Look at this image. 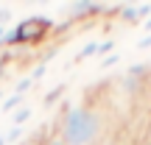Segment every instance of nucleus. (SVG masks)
Masks as SVG:
<instances>
[{
    "label": "nucleus",
    "instance_id": "obj_1",
    "mask_svg": "<svg viewBox=\"0 0 151 145\" xmlns=\"http://www.w3.org/2000/svg\"><path fill=\"white\" fill-rule=\"evenodd\" d=\"M56 131L67 145H106L109 140V117L98 103L78 101L62 109Z\"/></svg>",
    "mask_w": 151,
    "mask_h": 145
},
{
    "label": "nucleus",
    "instance_id": "obj_2",
    "mask_svg": "<svg viewBox=\"0 0 151 145\" xmlns=\"http://www.w3.org/2000/svg\"><path fill=\"white\" fill-rule=\"evenodd\" d=\"M53 31V20H48V17H25V20H20L14 28H9V34H6V48H22V45H37L42 42L48 34Z\"/></svg>",
    "mask_w": 151,
    "mask_h": 145
},
{
    "label": "nucleus",
    "instance_id": "obj_3",
    "mask_svg": "<svg viewBox=\"0 0 151 145\" xmlns=\"http://www.w3.org/2000/svg\"><path fill=\"white\" fill-rule=\"evenodd\" d=\"M118 84H120V89H123L129 98H137L151 84V64H143V61L140 64H129L126 73L118 75Z\"/></svg>",
    "mask_w": 151,
    "mask_h": 145
},
{
    "label": "nucleus",
    "instance_id": "obj_4",
    "mask_svg": "<svg viewBox=\"0 0 151 145\" xmlns=\"http://www.w3.org/2000/svg\"><path fill=\"white\" fill-rule=\"evenodd\" d=\"M109 11H118V6H106V3H98V0H76V3L65 6V14L70 22L87 20V17H98V14H109Z\"/></svg>",
    "mask_w": 151,
    "mask_h": 145
},
{
    "label": "nucleus",
    "instance_id": "obj_5",
    "mask_svg": "<svg viewBox=\"0 0 151 145\" xmlns=\"http://www.w3.org/2000/svg\"><path fill=\"white\" fill-rule=\"evenodd\" d=\"M115 14H118L120 20H126V22H140V17H137V3H120Z\"/></svg>",
    "mask_w": 151,
    "mask_h": 145
},
{
    "label": "nucleus",
    "instance_id": "obj_6",
    "mask_svg": "<svg viewBox=\"0 0 151 145\" xmlns=\"http://www.w3.org/2000/svg\"><path fill=\"white\" fill-rule=\"evenodd\" d=\"M25 98H28V95H17V92H11V95L0 103V109H3V112H17L20 106H25V103H28Z\"/></svg>",
    "mask_w": 151,
    "mask_h": 145
},
{
    "label": "nucleus",
    "instance_id": "obj_7",
    "mask_svg": "<svg viewBox=\"0 0 151 145\" xmlns=\"http://www.w3.org/2000/svg\"><path fill=\"white\" fill-rule=\"evenodd\" d=\"M31 112H34V106H31V103H25V106H20L17 112H11V126H14V129H20V126L25 123L28 117H31Z\"/></svg>",
    "mask_w": 151,
    "mask_h": 145
},
{
    "label": "nucleus",
    "instance_id": "obj_8",
    "mask_svg": "<svg viewBox=\"0 0 151 145\" xmlns=\"http://www.w3.org/2000/svg\"><path fill=\"white\" fill-rule=\"evenodd\" d=\"M98 39H90V42H84L81 45V50H78V56H76V61H84V59H92V56L98 53Z\"/></svg>",
    "mask_w": 151,
    "mask_h": 145
},
{
    "label": "nucleus",
    "instance_id": "obj_9",
    "mask_svg": "<svg viewBox=\"0 0 151 145\" xmlns=\"http://www.w3.org/2000/svg\"><path fill=\"white\" fill-rule=\"evenodd\" d=\"M34 84H37V81H34L31 75H25V78H20V81H17V84H14V92H17V95H25V92L31 89Z\"/></svg>",
    "mask_w": 151,
    "mask_h": 145
},
{
    "label": "nucleus",
    "instance_id": "obj_10",
    "mask_svg": "<svg viewBox=\"0 0 151 145\" xmlns=\"http://www.w3.org/2000/svg\"><path fill=\"white\" fill-rule=\"evenodd\" d=\"M42 145H67V142L62 140V134H59V131L53 129V131H48V134L42 137Z\"/></svg>",
    "mask_w": 151,
    "mask_h": 145
},
{
    "label": "nucleus",
    "instance_id": "obj_11",
    "mask_svg": "<svg viewBox=\"0 0 151 145\" xmlns=\"http://www.w3.org/2000/svg\"><path fill=\"white\" fill-rule=\"evenodd\" d=\"M137 17L140 20H148L151 17V3H137Z\"/></svg>",
    "mask_w": 151,
    "mask_h": 145
},
{
    "label": "nucleus",
    "instance_id": "obj_12",
    "mask_svg": "<svg viewBox=\"0 0 151 145\" xmlns=\"http://www.w3.org/2000/svg\"><path fill=\"white\" fill-rule=\"evenodd\" d=\"M118 61H120V56H118V53H109L106 59H101V67H115Z\"/></svg>",
    "mask_w": 151,
    "mask_h": 145
},
{
    "label": "nucleus",
    "instance_id": "obj_13",
    "mask_svg": "<svg viewBox=\"0 0 151 145\" xmlns=\"http://www.w3.org/2000/svg\"><path fill=\"white\" fill-rule=\"evenodd\" d=\"M42 137H45V134H31V137H25L20 145H42Z\"/></svg>",
    "mask_w": 151,
    "mask_h": 145
},
{
    "label": "nucleus",
    "instance_id": "obj_14",
    "mask_svg": "<svg viewBox=\"0 0 151 145\" xmlns=\"http://www.w3.org/2000/svg\"><path fill=\"white\" fill-rule=\"evenodd\" d=\"M62 92H65V86H56V89H50L48 98H45V103H53L56 98H62Z\"/></svg>",
    "mask_w": 151,
    "mask_h": 145
},
{
    "label": "nucleus",
    "instance_id": "obj_15",
    "mask_svg": "<svg viewBox=\"0 0 151 145\" xmlns=\"http://www.w3.org/2000/svg\"><path fill=\"white\" fill-rule=\"evenodd\" d=\"M137 48H140V50L151 48V34H146V36H143V39H137Z\"/></svg>",
    "mask_w": 151,
    "mask_h": 145
},
{
    "label": "nucleus",
    "instance_id": "obj_16",
    "mask_svg": "<svg viewBox=\"0 0 151 145\" xmlns=\"http://www.w3.org/2000/svg\"><path fill=\"white\" fill-rule=\"evenodd\" d=\"M6 34H9V28H6V25H0V53L6 50Z\"/></svg>",
    "mask_w": 151,
    "mask_h": 145
},
{
    "label": "nucleus",
    "instance_id": "obj_17",
    "mask_svg": "<svg viewBox=\"0 0 151 145\" xmlns=\"http://www.w3.org/2000/svg\"><path fill=\"white\" fill-rule=\"evenodd\" d=\"M109 145H134V142H132V140H126V137H120V140H112Z\"/></svg>",
    "mask_w": 151,
    "mask_h": 145
},
{
    "label": "nucleus",
    "instance_id": "obj_18",
    "mask_svg": "<svg viewBox=\"0 0 151 145\" xmlns=\"http://www.w3.org/2000/svg\"><path fill=\"white\" fill-rule=\"evenodd\" d=\"M9 17H11V11H6V9H3V6H0V25H3V22H6V20H9Z\"/></svg>",
    "mask_w": 151,
    "mask_h": 145
},
{
    "label": "nucleus",
    "instance_id": "obj_19",
    "mask_svg": "<svg viewBox=\"0 0 151 145\" xmlns=\"http://www.w3.org/2000/svg\"><path fill=\"white\" fill-rule=\"evenodd\" d=\"M146 31H151V17H148V20H146Z\"/></svg>",
    "mask_w": 151,
    "mask_h": 145
},
{
    "label": "nucleus",
    "instance_id": "obj_20",
    "mask_svg": "<svg viewBox=\"0 0 151 145\" xmlns=\"http://www.w3.org/2000/svg\"><path fill=\"white\" fill-rule=\"evenodd\" d=\"M0 145H9V142H6V137H3V134H0Z\"/></svg>",
    "mask_w": 151,
    "mask_h": 145
},
{
    "label": "nucleus",
    "instance_id": "obj_21",
    "mask_svg": "<svg viewBox=\"0 0 151 145\" xmlns=\"http://www.w3.org/2000/svg\"><path fill=\"white\" fill-rule=\"evenodd\" d=\"M0 103H3V92H0Z\"/></svg>",
    "mask_w": 151,
    "mask_h": 145
}]
</instances>
